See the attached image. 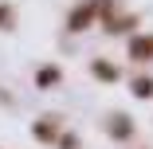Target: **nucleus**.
I'll return each instance as SVG.
<instances>
[{
    "label": "nucleus",
    "mask_w": 153,
    "mask_h": 149,
    "mask_svg": "<svg viewBox=\"0 0 153 149\" xmlns=\"http://www.w3.org/2000/svg\"><path fill=\"white\" fill-rule=\"evenodd\" d=\"M134 55H153V39H145V43H134Z\"/></svg>",
    "instance_id": "nucleus-1"
},
{
    "label": "nucleus",
    "mask_w": 153,
    "mask_h": 149,
    "mask_svg": "<svg viewBox=\"0 0 153 149\" xmlns=\"http://www.w3.org/2000/svg\"><path fill=\"white\" fill-rule=\"evenodd\" d=\"M86 20H90V8H82V12H79V16H75V20H71V27H82V24H86Z\"/></svg>",
    "instance_id": "nucleus-2"
}]
</instances>
